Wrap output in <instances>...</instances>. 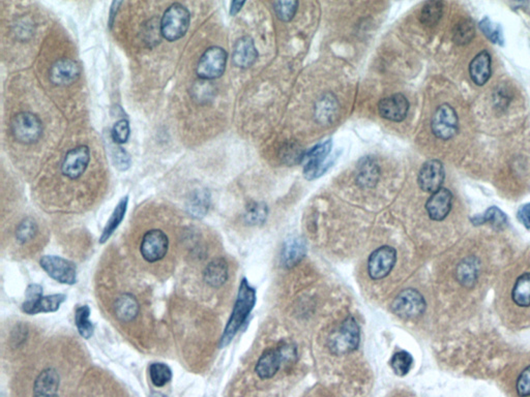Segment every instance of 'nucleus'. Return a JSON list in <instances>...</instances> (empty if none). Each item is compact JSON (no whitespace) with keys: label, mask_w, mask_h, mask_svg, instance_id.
I'll use <instances>...</instances> for the list:
<instances>
[{"label":"nucleus","mask_w":530,"mask_h":397,"mask_svg":"<svg viewBox=\"0 0 530 397\" xmlns=\"http://www.w3.org/2000/svg\"><path fill=\"white\" fill-rule=\"evenodd\" d=\"M255 302H256V291L248 284L247 279H244L241 282V286H239L236 302H235L234 308H233L232 315H231L229 321H228L227 326L224 330L220 347L223 348L229 345L233 337L247 321L248 315L254 308Z\"/></svg>","instance_id":"nucleus-1"},{"label":"nucleus","mask_w":530,"mask_h":397,"mask_svg":"<svg viewBox=\"0 0 530 397\" xmlns=\"http://www.w3.org/2000/svg\"><path fill=\"white\" fill-rule=\"evenodd\" d=\"M191 16L188 8L180 4H175L167 8L160 20V32L169 42L182 39L190 26Z\"/></svg>","instance_id":"nucleus-2"},{"label":"nucleus","mask_w":530,"mask_h":397,"mask_svg":"<svg viewBox=\"0 0 530 397\" xmlns=\"http://www.w3.org/2000/svg\"><path fill=\"white\" fill-rule=\"evenodd\" d=\"M360 327L353 317H348L329 337V347L333 354H349L360 346Z\"/></svg>","instance_id":"nucleus-3"},{"label":"nucleus","mask_w":530,"mask_h":397,"mask_svg":"<svg viewBox=\"0 0 530 397\" xmlns=\"http://www.w3.org/2000/svg\"><path fill=\"white\" fill-rule=\"evenodd\" d=\"M296 357V348L287 344L279 348L266 350L257 363L256 374L263 380L272 378L279 372L283 363L294 361Z\"/></svg>","instance_id":"nucleus-4"},{"label":"nucleus","mask_w":530,"mask_h":397,"mask_svg":"<svg viewBox=\"0 0 530 397\" xmlns=\"http://www.w3.org/2000/svg\"><path fill=\"white\" fill-rule=\"evenodd\" d=\"M65 295L55 294L43 296V289L39 284H30L26 291V300L22 304V310L27 315L41 313H54L65 302Z\"/></svg>","instance_id":"nucleus-5"},{"label":"nucleus","mask_w":530,"mask_h":397,"mask_svg":"<svg viewBox=\"0 0 530 397\" xmlns=\"http://www.w3.org/2000/svg\"><path fill=\"white\" fill-rule=\"evenodd\" d=\"M10 127L14 138L23 144L36 143L43 134L41 119L30 112H21L13 117Z\"/></svg>","instance_id":"nucleus-6"},{"label":"nucleus","mask_w":530,"mask_h":397,"mask_svg":"<svg viewBox=\"0 0 530 397\" xmlns=\"http://www.w3.org/2000/svg\"><path fill=\"white\" fill-rule=\"evenodd\" d=\"M332 140H327L316 145L309 151L303 154L301 164L303 167V174L308 180L316 179L327 172L332 163H327L332 151Z\"/></svg>","instance_id":"nucleus-7"},{"label":"nucleus","mask_w":530,"mask_h":397,"mask_svg":"<svg viewBox=\"0 0 530 397\" xmlns=\"http://www.w3.org/2000/svg\"><path fill=\"white\" fill-rule=\"evenodd\" d=\"M227 53L220 47L208 48L199 59L196 73L202 80H215L225 72Z\"/></svg>","instance_id":"nucleus-8"},{"label":"nucleus","mask_w":530,"mask_h":397,"mask_svg":"<svg viewBox=\"0 0 530 397\" xmlns=\"http://www.w3.org/2000/svg\"><path fill=\"white\" fill-rule=\"evenodd\" d=\"M391 308L395 315L401 319H417L426 310V301L423 295L415 289H406L396 297Z\"/></svg>","instance_id":"nucleus-9"},{"label":"nucleus","mask_w":530,"mask_h":397,"mask_svg":"<svg viewBox=\"0 0 530 397\" xmlns=\"http://www.w3.org/2000/svg\"><path fill=\"white\" fill-rule=\"evenodd\" d=\"M431 129L436 138L448 141L458 132L459 120L457 112L448 103L439 106L431 121Z\"/></svg>","instance_id":"nucleus-10"},{"label":"nucleus","mask_w":530,"mask_h":397,"mask_svg":"<svg viewBox=\"0 0 530 397\" xmlns=\"http://www.w3.org/2000/svg\"><path fill=\"white\" fill-rule=\"evenodd\" d=\"M169 249L168 236L162 230L153 229L146 232L140 244L142 259L149 264H155L166 257Z\"/></svg>","instance_id":"nucleus-11"},{"label":"nucleus","mask_w":530,"mask_h":397,"mask_svg":"<svg viewBox=\"0 0 530 397\" xmlns=\"http://www.w3.org/2000/svg\"><path fill=\"white\" fill-rule=\"evenodd\" d=\"M39 265L51 279L61 284H74L77 281L76 266L69 260L45 256L39 260Z\"/></svg>","instance_id":"nucleus-12"},{"label":"nucleus","mask_w":530,"mask_h":397,"mask_svg":"<svg viewBox=\"0 0 530 397\" xmlns=\"http://www.w3.org/2000/svg\"><path fill=\"white\" fill-rule=\"evenodd\" d=\"M397 260L396 249L391 246H382L372 253L368 261V271L372 279H384L388 277Z\"/></svg>","instance_id":"nucleus-13"},{"label":"nucleus","mask_w":530,"mask_h":397,"mask_svg":"<svg viewBox=\"0 0 530 397\" xmlns=\"http://www.w3.org/2000/svg\"><path fill=\"white\" fill-rule=\"evenodd\" d=\"M90 151L89 147L81 145L76 149L70 150L61 165V171L70 179H77L80 177L89 167Z\"/></svg>","instance_id":"nucleus-14"},{"label":"nucleus","mask_w":530,"mask_h":397,"mask_svg":"<svg viewBox=\"0 0 530 397\" xmlns=\"http://www.w3.org/2000/svg\"><path fill=\"white\" fill-rule=\"evenodd\" d=\"M446 178L443 164L438 160H431L424 163L419 173V187L427 193H435L441 189Z\"/></svg>","instance_id":"nucleus-15"},{"label":"nucleus","mask_w":530,"mask_h":397,"mask_svg":"<svg viewBox=\"0 0 530 397\" xmlns=\"http://www.w3.org/2000/svg\"><path fill=\"white\" fill-rule=\"evenodd\" d=\"M80 66L72 59L55 61L50 68V81L57 86H67L76 82L80 76Z\"/></svg>","instance_id":"nucleus-16"},{"label":"nucleus","mask_w":530,"mask_h":397,"mask_svg":"<svg viewBox=\"0 0 530 397\" xmlns=\"http://www.w3.org/2000/svg\"><path fill=\"white\" fill-rule=\"evenodd\" d=\"M379 114L388 120L400 122L408 114L409 103L403 94H398L389 98L382 99L378 105Z\"/></svg>","instance_id":"nucleus-17"},{"label":"nucleus","mask_w":530,"mask_h":397,"mask_svg":"<svg viewBox=\"0 0 530 397\" xmlns=\"http://www.w3.org/2000/svg\"><path fill=\"white\" fill-rule=\"evenodd\" d=\"M453 205V195L450 189L441 187L433 193L426 204L427 213L431 220L441 222L450 213Z\"/></svg>","instance_id":"nucleus-18"},{"label":"nucleus","mask_w":530,"mask_h":397,"mask_svg":"<svg viewBox=\"0 0 530 397\" xmlns=\"http://www.w3.org/2000/svg\"><path fill=\"white\" fill-rule=\"evenodd\" d=\"M380 177V168L377 160L372 156H365L356 167V183L362 189L375 187Z\"/></svg>","instance_id":"nucleus-19"},{"label":"nucleus","mask_w":530,"mask_h":397,"mask_svg":"<svg viewBox=\"0 0 530 397\" xmlns=\"http://www.w3.org/2000/svg\"><path fill=\"white\" fill-rule=\"evenodd\" d=\"M258 57L254 41L251 37H244L236 42L233 50L232 61L235 65L241 68L254 65Z\"/></svg>","instance_id":"nucleus-20"},{"label":"nucleus","mask_w":530,"mask_h":397,"mask_svg":"<svg viewBox=\"0 0 530 397\" xmlns=\"http://www.w3.org/2000/svg\"><path fill=\"white\" fill-rule=\"evenodd\" d=\"M470 78L477 86L485 85L491 77V55L484 50L472 59L469 65Z\"/></svg>","instance_id":"nucleus-21"},{"label":"nucleus","mask_w":530,"mask_h":397,"mask_svg":"<svg viewBox=\"0 0 530 397\" xmlns=\"http://www.w3.org/2000/svg\"><path fill=\"white\" fill-rule=\"evenodd\" d=\"M305 255V244L303 238L291 236L284 242L281 260L286 268H291L300 263Z\"/></svg>","instance_id":"nucleus-22"},{"label":"nucleus","mask_w":530,"mask_h":397,"mask_svg":"<svg viewBox=\"0 0 530 397\" xmlns=\"http://www.w3.org/2000/svg\"><path fill=\"white\" fill-rule=\"evenodd\" d=\"M140 305L138 300L132 294L125 293L116 299L114 303V314L122 323H130L138 317Z\"/></svg>","instance_id":"nucleus-23"},{"label":"nucleus","mask_w":530,"mask_h":397,"mask_svg":"<svg viewBox=\"0 0 530 397\" xmlns=\"http://www.w3.org/2000/svg\"><path fill=\"white\" fill-rule=\"evenodd\" d=\"M203 279L212 288H220L228 279V265L222 258L213 260L204 269Z\"/></svg>","instance_id":"nucleus-24"},{"label":"nucleus","mask_w":530,"mask_h":397,"mask_svg":"<svg viewBox=\"0 0 530 397\" xmlns=\"http://www.w3.org/2000/svg\"><path fill=\"white\" fill-rule=\"evenodd\" d=\"M479 271V260L474 257L466 258L457 267V279L465 288H472L477 284Z\"/></svg>","instance_id":"nucleus-25"},{"label":"nucleus","mask_w":530,"mask_h":397,"mask_svg":"<svg viewBox=\"0 0 530 397\" xmlns=\"http://www.w3.org/2000/svg\"><path fill=\"white\" fill-rule=\"evenodd\" d=\"M61 377L54 368H46L37 377L34 393H58Z\"/></svg>","instance_id":"nucleus-26"},{"label":"nucleus","mask_w":530,"mask_h":397,"mask_svg":"<svg viewBox=\"0 0 530 397\" xmlns=\"http://www.w3.org/2000/svg\"><path fill=\"white\" fill-rule=\"evenodd\" d=\"M336 111H338L336 99L333 94H325L317 101V106L315 108V117L318 122L329 125L335 119Z\"/></svg>","instance_id":"nucleus-27"},{"label":"nucleus","mask_w":530,"mask_h":397,"mask_svg":"<svg viewBox=\"0 0 530 397\" xmlns=\"http://www.w3.org/2000/svg\"><path fill=\"white\" fill-rule=\"evenodd\" d=\"M210 194L206 189H197L189 198L188 211L196 218H203L210 207Z\"/></svg>","instance_id":"nucleus-28"},{"label":"nucleus","mask_w":530,"mask_h":397,"mask_svg":"<svg viewBox=\"0 0 530 397\" xmlns=\"http://www.w3.org/2000/svg\"><path fill=\"white\" fill-rule=\"evenodd\" d=\"M127 203H129V198L125 197L122 198L120 202L118 203V206H116V208L114 209L113 213H112L110 220H108L106 227H105L102 236H101V244H105L111 237L112 234L115 232L116 229L120 227V225L122 224L125 213H127Z\"/></svg>","instance_id":"nucleus-29"},{"label":"nucleus","mask_w":530,"mask_h":397,"mask_svg":"<svg viewBox=\"0 0 530 397\" xmlns=\"http://www.w3.org/2000/svg\"><path fill=\"white\" fill-rule=\"evenodd\" d=\"M472 222L474 226L479 225L490 224L496 229H503L507 224V218L500 209L492 206L485 211L483 215H476L472 218Z\"/></svg>","instance_id":"nucleus-30"},{"label":"nucleus","mask_w":530,"mask_h":397,"mask_svg":"<svg viewBox=\"0 0 530 397\" xmlns=\"http://www.w3.org/2000/svg\"><path fill=\"white\" fill-rule=\"evenodd\" d=\"M512 297L517 305L521 308L530 306V272L524 273L517 279Z\"/></svg>","instance_id":"nucleus-31"},{"label":"nucleus","mask_w":530,"mask_h":397,"mask_svg":"<svg viewBox=\"0 0 530 397\" xmlns=\"http://www.w3.org/2000/svg\"><path fill=\"white\" fill-rule=\"evenodd\" d=\"M442 15H443V2L428 1L422 8L421 22L424 26L433 27L441 21Z\"/></svg>","instance_id":"nucleus-32"},{"label":"nucleus","mask_w":530,"mask_h":397,"mask_svg":"<svg viewBox=\"0 0 530 397\" xmlns=\"http://www.w3.org/2000/svg\"><path fill=\"white\" fill-rule=\"evenodd\" d=\"M474 34H476V28H474V21L470 19H464L455 26L453 39L457 45H467L474 39Z\"/></svg>","instance_id":"nucleus-33"},{"label":"nucleus","mask_w":530,"mask_h":397,"mask_svg":"<svg viewBox=\"0 0 530 397\" xmlns=\"http://www.w3.org/2000/svg\"><path fill=\"white\" fill-rule=\"evenodd\" d=\"M90 310L89 306H79L75 313V323L79 333L83 339H89L94 334V325L89 321Z\"/></svg>","instance_id":"nucleus-34"},{"label":"nucleus","mask_w":530,"mask_h":397,"mask_svg":"<svg viewBox=\"0 0 530 397\" xmlns=\"http://www.w3.org/2000/svg\"><path fill=\"white\" fill-rule=\"evenodd\" d=\"M149 377L156 387H164L172 379V372L166 364L153 363L149 366Z\"/></svg>","instance_id":"nucleus-35"},{"label":"nucleus","mask_w":530,"mask_h":397,"mask_svg":"<svg viewBox=\"0 0 530 397\" xmlns=\"http://www.w3.org/2000/svg\"><path fill=\"white\" fill-rule=\"evenodd\" d=\"M479 28H481V32L485 34V37L489 39L492 43L503 46L505 37H503V28L499 24H495L491 19L485 17L479 22Z\"/></svg>","instance_id":"nucleus-36"},{"label":"nucleus","mask_w":530,"mask_h":397,"mask_svg":"<svg viewBox=\"0 0 530 397\" xmlns=\"http://www.w3.org/2000/svg\"><path fill=\"white\" fill-rule=\"evenodd\" d=\"M37 225L32 218H26L17 227L16 239L19 244H25L36 237Z\"/></svg>","instance_id":"nucleus-37"},{"label":"nucleus","mask_w":530,"mask_h":397,"mask_svg":"<svg viewBox=\"0 0 530 397\" xmlns=\"http://www.w3.org/2000/svg\"><path fill=\"white\" fill-rule=\"evenodd\" d=\"M412 363V357L405 351H400V352L396 353L391 361L393 372L399 377L406 376L410 372Z\"/></svg>","instance_id":"nucleus-38"},{"label":"nucleus","mask_w":530,"mask_h":397,"mask_svg":"<svg viewBox=\"0 0 530 397\" xmlns=\"http://www.w3.org/2000/svg\"><path fill=\"white\" fill-rule=\"evenodd\" d=\"M268 209L265 203H252L248 206L245 213V220L248 225H261L267 218Z\"/></svg>","instance_id":"nucleus-39"},{"label":"nucleus","mask_w":530,"mask_h":397,"mask_svg":"<svg viewBox=\"0 0 530 397\" xmlns=\"http://www.w3.org/2000/svg\"><path fill=\"white\" fill-rule=\"evenodd\" d=\"M303 152L301 145L296 142L288 143L281 149V160L286 165H296L303 160Z\"/></svg>","instance_id":"nucleus-40"},{"label":"nucleus","mask_w":530,"mask_h":397,"mask_svg":"<svg viewBox=\"0 0 530 397\" xmlns=\"http://www.w3.org/2000/svg\"><path fill=\"white\" fill-rule=\"evenodd\" d=\"M298 6V1H277L274 4V8L279 19L288 22L296 15Z\"/></svg>","instance_id":"nucleus-41"},{"label":"nucleus","mask_w":530,"mask_h":397,"mask_svg":"<svg viewBox=\"0 0 530 397\" xmlns=\"http://www.w3.org/2000/svg\"><path fill=\"white\" fill-rule=\"evenodd\" d=\"M129 121L125 120V119L118 121L114 125L113 130H112V138H113L114 142L118 143V144H125L129 140Z\"/></svg>","instance_id":"nucleus-42"},{"label":"nucleus","mask_w":530,"mask_h":397,"mask_svg":"<svg viewBox=\"0 0 530 397\" xmlns=\"http://www.w3.org/2000/svg\"><path fill=\"white\" fill-rule=\"evenodd\" d=\"M517 393L520 397L530 396V366L525 368L517 380Z\"/></svg>","instance_id":"nucleus-43"},{"label":"nucleus","mask_w":530,"mask_h":397,"mask_svg":"<svg viewBox=\"0 0 530 397\" xmlns=\"http://www.w3.org/2000/svg\"><path fill=\"white\" fill-rule=\"evenodd\" d=\"M114 163H115V167H118L122 171H125V170L129 169L130 165H131V158H130V156L125 150L118 149L115 154H114Z\"/></svg>","instance_id":"nucleus-44"},{"label":"nucleus","mask_w":530,"mask_h":397,"mask_svg":"<svg viewBox=\"0 0 530 397\" xmlns=\"http://www.w3.org/2000/svg\"><path fill=\"white\" fill-rule=\"evenodd\" d=\"M517 218L527 229H530V203L523 205L519 208Z\"/></svg>","instance_id":"nucleus-45"},{"label":"nucleus","mask_w":530,"mask_h":397,"mask_svg":"<svg viewBox=\"0 0 530 397\" xmlns=\"http://www.w3.org/2000/svg\"><path fill=\"white\" fill-rule=\"evenodd\" d=\"M243 6H245V2H232V4H231L230 14L232 15V16H234V15H236L237 13L241 11Z\"/></svg>","instance_id":"nucleus-46"},{"label":"nucleus","mask_w":530,"mask_h":397,"mask_svg":"<svg viewBox=\"0 0 530 397\" xmlns=\"http://www.w3.org/2000/svg\"><path fill=\"white\" fill-rule=\"evenodd\" d=\"M34 397H59L58 393H34Z\"/></svg>","instance_id":"nucleus-47"}]
</instances>
